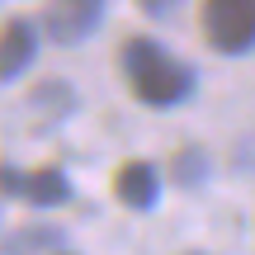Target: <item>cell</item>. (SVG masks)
Returning a JSON list of instances; mask_svg holds the SVG:
<instances>
[{"instance_id":"obj_1","label":"cell","mask_w":255,"mask_h":255,"mask_svg":"<svg viewBox=\"0 0 255 255\" xmlns=\"http://www.w3.org/2000/svg\"><path fill=\"white\" fill-rule=\"evenodd\" d=\"M119 62L128 76V90L151 109H170V104L189 100V90H194V66L170 57L156 38H128Z\"/></svg>"},{"instance_id":"obj_2","label":"cell","mask_w":255,"mask_h":255,"mask_svg":"<svg viewBox=\"0 0 255 255\" xmlns=\"http://www.w3.org/2000/svg\"><path fill=\"white\" fill-rule=\"evenodd\" d=\"M203 38L237 57L255 47V0H203Z\"/></svg>"},{"instance_id":"obj_3","label":"cell","mask_w":255,"mask_h":255,"mask_svg":"<svg viewBox=\"0 0 255 255\" xmlns=\"http://www.w3.org/2000/svg\"><path fill=\"white\" fill-rule=\"evenodd\" d=\"M104 24V0H47L43 33L57 47H76Z\"/></svg>"},{"instance_id":"obj_8","label":"cell","mask_w":255,"mask_h":255,"mask_svg":"<svg viewBox=\"0 0 255 255\" xmlns=\"http://www.w3.org/2000/svg\"><path fill=\"white\" fill-rule=\"evenodd\" d=\"M170 175H175V184H189L194 189V184L208 180V156H203L199 146H184V151L170 161Z\"/></svg>"},{"instance_id":"obj_4","label":"cell","mask_w":255,"mask_h":255,"mask_svg":"<svg viewBox=\"0 0 255 255\" xmlns=\"http://www.w3.org/2000/svg\"><path fill=\"white\" fill-rule=\"evenodd\" d=\"M0 194H14V199L33 203V208H62V203H71V180L62 170H52V165L24 175V170L0 161Z\"/></svg>"},{"instance_id":"obj_5","label":"cell","mask_w":255,"mask_h":255,"mask_svg":"<svg viewBox=\"0 0 255 255\" xmlns=\"http://www.w3.org/2000/svg\"><path fill=\"white\" fill-rule=\"evenodd\" d=\"M114 194H119L123 208H156V199H161V175H156L151 161H128L119 175H114Z\"/></svg>"},{"instance_id":"obj_9","label":"cell","mask_w":255,"mask_h":255,"mask_svg":"<svg viewBox=\"0 0 255 255\" xmlns=\"http://www.w3.org/2000/svg\"><path fill=\"white\" fill-rule=\"evenodd\" d=\"M184 0H137V9L142 14H151V19H165V14H175Z\"/></svg>"},{"instance_id":"obj_7","label":"cell","mask_w":255,"mask_h":255,"mask_svg":"<svg viewBox=\"0 0 255 255\" xmlns=\"http://www.w3.org/2000/svg\"><path fill=\"white\" fill-rule=\"evenodd\" d=\"M0 251H66V232H57V227H24L9 241H0Z\"/></svg>"},{"instance_id":"obj_6","label":"cell","mask_w":255,"mask_h":255,"mask_svg":"<svg viewBox=\"0 0 255 255\" xmlns=\"http://www.w3.org/2000/svg\"><path fill=\"white\" fill-rule=\"evenodd\" d=\"M38 57V28L28 19H9L0 28V81H14L28 71V62Z\"/></svg>"}]
</instances>
